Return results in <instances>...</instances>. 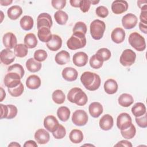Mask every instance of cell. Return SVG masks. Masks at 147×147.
Listing matches in <instances>:
<instances>
[{"label": "cell", "mask_w": 147, "mask_h": 147, "mask_svg": "<svg viewBox=\"0 0 147 147\" xmlns=\"http://www.w3.org/2000/svg\"><path fill=\"white\" fill-rule=\"evenodd\" d=\"M80 81L84 87L89 91L98 90L101 82L100 76L98 74L90 71H86L82 74Z\"/></svg>", "instance_id": "obj_1"}, {"label": "cell", "mask_w": 147, "mask_h": 147, "mask_svg": "<svg viewBox=\"0 0 147 147\" xmlns=\"http://www.w3.org/2000/svg\"><path fill=\"white\" fill-rule=\"evenodd\" d=\"M67 99L70 102L75 103L78 106L85 105L88 100L86 94L78 87L72 88L69 91L67 94Z\"/></svg>", "instance_id": "obj_2"}, {"label": "cell", "mask_w": 147, "mask_h": 147, "mask_svg": "<svg viewBox=\"0 0 147 147\" xmlns=\"http://www.w3.org/2000/svg\"><path fill=\"white\" fill-rule=\"evenodd\" d=\"M86 45L85 34L80 33H73L67 41V47L71 50H76L84 47Z\"/></svg>", "instance_id": "obj_3"}, {"label": "cell", "mask_w": 147, "mask_h": 147, "mask_svg": "<svg viewBox=\"0 0 147 147\" xmlns=\"http://www.w3.org/2000/svg\"><path fill=\"white\" fill-rule=\"evenodd\" d=\"M90 34L92 37L96 40L102 38L105 29V23L100 20H95L90 24Z\"/></svg>", "instance_id": "obj_4"}, {"label": "cell", "mask_w": 147, "mask_h": 147, "mask_svg": "<svg viewBox=\"0 0 147 147\" xmlns=\"http://www.w3.org/2000/svg\"><path fill=\"white\" fill-rule=\"evenodd\" d=\"M129 43L136 51L141 52L146 48V42L144 37L137 32L131 33L128 38Z\"/></svg>", "instance_id": "obj_5"}, {"label": "cell", "mask_w": 147, "mask_h": 147, "mask_svg": "<svg viewBox=\"0 0 147 147\" xmlns=\"http://www.w3.org/2000/svg\"><path fill=\"white\" fill-rule=\"evenodd\" d=\"M136 54L130 49L124 50L119 59L120 63L124 67H130L136 61Z\"/></svg>", "instance_id": "obj_6"}, {"label": "cell", "mask_w": 147, "mask_h": 147, "mask_svg": "<svg viewBox=\"0 0 147 147\" xmlns=\"http://www.w3.org/2000/svg\"><path fill=\"white\" fill-rule=\"evenodd\" d=\"M1 106V119H13L17 114L18 110L16 106L13 105H5L3 104L0 105Z\"/></svg>", "instance_id": "obj_7"}, {"label": "cell", "mask_w": 147, "mask_h": 147, "mask_svg": "<svg viewBox=\"0 0 147 147\" xmlns=\"http://www.w3.org/2000/svg\"><path fill=\"white\" fill-rule=\"evenodd\" d=\"M88 117L87 113L83 110H77L74 112L72 121L76 126H84L88 122Z\"/></svg>", "instance_id": "obj_8"}, {"label": "cell", "mask_w": 147, "mask_h": 147, "mask_svg": "<svg viewBox=\"0 0 147 147\" xmlns=\"http://www.w3.org/2000/svg\"><path fill=\"white\" fill-rule=\"evenodd\" d=\"M21 79L19 75L14 72H7L5 76L3 82L7 88H13L21 83Z\"/></svg>", "instance_id": "obj_9"}, {"label": "cell", "mask_w": 147, "mask_h": 147, "mask_svg": "<svg viewBox=\"0 0 147 147\" xmlns=\"http://www.w3.org/2000/svg\"><path fill=\"white\" fill-rule=\"evenodd\" d=\"M131 123V118L130 115L126 113H122L117 117V126L121 130L128 128Z\"/></svg>", "instance_id": "obj_10"}, {"label": "cell", "mask_w": 147, "mask_h": 147, "mask_svg": "<svg viewBox=\"0 0 147 147\" xmlns=\"http://www.w3.org/2000/svg\"><path fill=\"white\" fill-rule=\"evenodd\" d=\"M53 24L51 16L47 13H42L38 15L37 19V27L39 29L42 27H47L49 29Z\"/></svg>", "instance_id": "obj_11"}, {"label": "cell", "mask_w": 147, "mask_h": 147, "mask_svg": "<svg viewBox=\"0 0 147 147\" xmlns=\"http://www.w3.org/2000/svg\"><path fill=\"white\" fill-rule=\"evenodd\" d=\"M137 16L132 13H127L122 18V26L126 29H131L134 28L137 24Z\"/></svg>", "instance_id": "obj_12"}, {"label": "cell", "mask_w": 147, "mask_h": 147, "mask_svg": "<svg viewBox=\"0 0 147 147\" xmlns=\"http://www.w3.org/2000/svg\"><path fill=\"white\" fill-rule=\"evenodd\" d=\"M59 125L58 121L53 115H48L44 119V127L51 133L54 132L58 128Z\"/></svg>", "instance_id": "obj_13"}, {"label": "cell", "mask_w": 147, "mask_h": 147, "mask_svg": "<svg viewBox=\"0 0 147 147\" xmlns=\"http://www.w3.org/2000/svg\"><path fill=\"white\" fill-rule=\"evenodd\" d=\"M128 3L126 1L116 0L111 4V10L115 14H120L127 11Z\"/></svg>", "instance_id": "obj_14"}, {"label": "cell", "mask_w": 147, "mask_h": 147, "mask_svg": "<svg viewBox=\"0 0 147 147\" xmlns=\"http://www.w3.org/2000/svg\"><path fill=\"white\" fill-rule=\"evenodd\" d=\"M3 44L7 49H12L17 45V40L16 35L11 32H7L5 33L2 38Z\"/></svg>", "instance_id": "obj_15"}, {"label": "cell", "mask_w": 147, "mask_h": 147, "mask_svg": "<svg viewBox=\"0 0 147 147\" xmlns=\"http://www.w3.org/2000/svg\"><path fill=\"white\" fill-rule=\"evenodd\" d=\"M1 61L5 64L9 65L13 63L16 58L14 53L10 49H4L1 51L0 53Z\"/></svg>", "instance_id": "obj_16"}, {"label": "cell", "mask_w": 147, "mask_h": 147, "mask_svg": "<svg viewBox=\"0 0 147 147\" xmlns=\"http://www.w3.org/2000/svg\"><path fill=\"white\" fill-rule=\"evenodd\" d=\"M47 48L52 51H58L62 45V39L57 34H52L51 39L46 43Z\"/></svg>", "instance_id": "obj_17"}, {"label": "cell", "mask_w": 147, "mask_h": 147, "mask_svg": "<svg viewBox=\"0 0 147 147\" xmlns=\"http://www.w3.org/2000/svg\"><path fill=\"white\" fill-rule=\"evenodd\" d=\"M34 139L39 144H45L49 142L50 135L46 130L39 129L34 134Z\"/></svg>", "instance_id": "obj_18"}, {"label": "cell", "mask_w": 147, "mask_h": 147, "mask_svg": "<svg viewBox=\"0 0 147 147\" xmlns=\"http://www.w3.org/2000/svg\"><path fill=\"white\" fill-rule=\"evenodd\" d=\"M73 63L77 67H83L88 61V56L83 52H78L74 54L72 58Z\"/></svg>", "instance_id": "obj_19"}, {"label": "cell", "mask_w": 147, "mask_h": 147, "mask_svg": "<svg viewBox=\"0 0 147 147\" xmlns=\"http://www.w3.org/2000/svg\"><path fill=\"white\" fill-rule=\"evenodd\" d=\"M99 124L102 130L105 131L109 130L113 126L114 120L111 115L110 114H105L100 119Z\"/></svg>", "instance_id": "obj_20"}, {"label": "cell", "mask_w": 147, "mask_h": 147, "mask_svg": "<svg viewBox=\"0 0 147 147\" xmlns=\"http://www.w3.org/2000/svg\"><path fill=\"white\" fill-rule=\"evenodd\" d=\"M62 76L67 81L73 82L76 80L78 73L76 69L72 67H65L62 71Z\"/></svg>", "instance_id": "obj_21"}, {"label": "cell", "mask_w": 147, "mask_h": 147, "mask_svg": "<svg viewBox=\"0 0 147 147\" xmlns=\"http://www.w3.org/2000/svg\"><path fill=\"white\" fill-rule=\"evenodd\" d=\"M125 32L121 28H116L111 32V38L112 41L117 44L122 43L125 38Z\"/></svg>", "instance_id": "obj_22"}, {"label": "cell", "mask_w": 147, "mask_h": 147, "mask_svg": "<svg viewBox=\"0 0 147 147\" xmlns=\"http://www.w3.org/2000/svg\"><path fill=\"white\" fill-rule=\"evenodd\" d=\"M88 111L91 117L94 118H98L102 114L103 109L102 105L100 103L94 102L89 105Z\"/></svg>", "instance_id": "obj_23"}, {"label": "cell", "mask_w": 147, "mask_h": 147, "mask_svg": "<svg viewBox=\"0 0 147 147\" xmlns=\"http://www.w3.org/2000/svg\"><path fill=\"white\" fill-rule=\"evenodd\" d=\"M26 86L28 88L31 90L37 89L41 86V79L37 75H30L26 79Z\"/></svg>", "instance_id": "obj_24"}, {"label": "cell", "mask_w": 147, "mask_h": 147, "mask_svg": "<svg viewBox=\"0 0 147 147\" xmlns=\"http://www.w3.org/2000/svg\"><path fill=\"white\" fill-rule=\"evenodd\" d=\"M104 90L105 92L108 94H115L118 88L117 82L113 79H107L104 83Z\"/></svg>", "instance_id": "obj_25"}, {"label": "cell", "mask_w": 147, "mask_h": 147, "mask_svg": "<svg viewBox=\"0 0 147 147\" xmlns=\"http://www.w3.org/2000/svg\"><path fill=\"white\" fill-rule=\"evenodd\" d=\"M52 34L49 28L47 27H42L38 29L37 36L39 40L43 42H48L52 38Z\"/></svg>", "instance_id": "obj_26"}, {"label": "cell", "mask_w": 147, "mask_h": 147, "mask_svg": "<svg viewBox=\"0 0 147 147\" xmlns=\"http://www.w3.org/2000/svg\"><path fill=\"white\" fill-rule=\"evenodd\" d=\"M55 60L57 64L65 65L70 60L69 53L66 51H61L56 55Z\"/></svg>", "instance_id": "obj_27"}, {"label": "cell", "mask_w": 147, "mask_h": 147, "mask_svg": "<svg viewBox=\"0 0 147 147\" xmlns=\"http://www.w3.org/2000/svg\"><path fill=\"white\" fill-rule=\"evenodd\" d=\"M22 13V8L18 5H14L9 7L7 10V14L8 17L12 20L18 19Z\"/></svg>", "instance_id": "obj_28"}, {"label": "cell", "mask_w": 147, "mask_h": 147, "mask_svg": "<svg viewBox=\"0 0 147 147\" xmlns=\"http://www.w3.org/2000/svg\"><path fill=\"white\" fill-rule=\"evenodd\" d=\"M118 101L120 106L124 107H127L133 103L134 99L130 94L123 93L119 96Z\"/></svg>", "instance_id": "obj_29"}, {"label": "cell", "mask_w": 147, "mask_h": 147, "mask_svg": "<svg viewBox=\"0 0 147 147\" xmlns=\"http://www.w3.org/2000/svg\"><path fill=\"white\" fill-rule=\"evenodd\" d=\"M42 64L33 58H29L26 62V67L31 72H37L41 68Z\"/></svg>", "instance_id": "obj_30"}, {"label": "cell", "mask_w": 147, "mask_h": 147, "mask_svg": "<svg viewBox=\"0 0 147 147\" xmlns=\"http://www.w3.org/2000/svg\"><path fill=\"white\" fill-rule=\"evenodd\" d=\"M21 28L26 31L30 30L32 29L34 25V21L32 17L29 16H24L20 21Z\"/></svg>", "instance_id": "obj_31"}, {"label": "cell", "mask_w": 147, "mask_h": 147, "mask_svg": "<svg viewBox=\"0 0 147 147\" xmlns=\"http://www.w3.org/2000/svg\"><path fill=\"white\" fill-rule=\"evenodd\" d=\"M69 138L72 143L79 144L83 140V134L79 129H73L69 133Z\"/></svg>", "instance_id": "obj_32"}, {"label": "cell", "mask_w": 147, "mask_h": 147, "mask_svg": "<svg viewBox=\"0 0 147 147\" xmlns=\"http://www.w3.org/2000/svg\"><path fill=\"white\" fill-rule=\"evenodd\" d=\"M24 44L28 48L32 49L35 48L37 45V40L36 36L33 33H28L26 34L24 39Z\"/></svg>", "instance_id": "obj_33"}, {"label": "cell", "mask_w": 147, "mask_h": 147, "mask_svg": "<svg viewBox=\"0 0 147 147\" xmlns=\"http://www.w3.org/2000/svg\"><path fill=\"white\" fill-rule=\"evenodd\" d=\"M131 113L136 117H140L146 113L145 105L141 102H137L132 107Z\"/></svg>", "instance_id": "obj_34"}, {"label": "cell", "mask_w": 147, "mask_h": 147, "mask_svg": "<svg viewBox=\"0 0 147 147\" xmlns=\"http://www.w3.org/2000/svg\"><path fill=\"white\" fill-rule=\"evenodd\" d=\"M70 110L66 106H61L57 110V115L59 119L63 122H66L69 118Z\"/></svg>", "instance_id": "obj_35"}, {"label": "cell", "mask_w": 147, "mask_h": 147, "mask_svg": "<svg viewBox=\"0 0 147 147\" xmlns=\"http://www.w3.org/2000/svg\"><path fill=\"white\" fill-rule=\"evenodd\" d=\"M14 53L17 57H24L28 53V48L25 44H18L14 47Z\"/></svg>", "instance_id": "obj_36"}, {"label": "cell", "mask_w": 147, "mask_h": 147, "mask_svg": "<svg viewBox=\"0 0 147 147\" xmlns=\"http://www.w3.org/2000/svg\"><path fill=\"white\" fill-rule=\"evenodd\" d=\"M54 18L56 22L59 25H65L68 20V14L63 10H58L55 12Z\"/></svg>", "instance_id": "obj_37"}, {"label": "cell", "mask_w": 147, "mask_h": 147, "mask_svg": "<svg viewBox=\"0 0 147 147\" xmlns=\"http://www.w3.org/2000/svg\"><path fill=\"white\" fill-rule=\"evenodd\" d=\"M52 98L53 102L59 105L63 103L65 99L64 93L60 90H56L54 91L52 93Z\"/></svg>", "instance_id": "obj_38"}, {"label": "cell", "mask_w": 147, "mask_h": 147, "mask_svg": "<svg viewBox=\"0 0 147 147\" xmlns=\"http://www.w3.org/2000/svg\"><path fill=\"white\" fill-rule=\"evenodd\" d=\"M122 136L126 139H131L133 138L136 133V129L133 124H131L128 128L121 130Z\"/></svg>", "instance_id": "obj_39"}, {"label": "cell", "mask_w": 147, "mask_h": 147, "mask_svg": "<svg viewBox=\"0 0 147 147\" xmlns=\"http://www.w3.org/2000/svg\"><path fill=\"white\" fill-rule=\"evenodd\" d=\"M7 72H14L20 75L21 78L22 79L24 75L25 71L23 67L20 64L16 63L13 65L9 66L7 68Z\"/></svg>", "instance_id": "obj_40"}, {"label": "cell", "mask_w": 147, "mask_h": 147, "mask_svg": "<svg viewBox=\"0 0 147 147\" xmlns=\"http://www.w3.org/2000/svg\"><path fill=\"white\" fill-rule=\"evenodd\" d=\"M9 93L14 97H18L22 95L24 90V87L22 82L17 86L13 88H7Z\"/></svg>", "instance_id": "obj_41"}, {"label": "cell", "mask_w": 147, "mask_h": 147, "mask_svg": "<svg viewBox=\"0 0 147 147\" xmlns=\"http://www.w3.org/2000/svg\"><path fill=\"white\" fill-rule=\"evenodd\" d=\"M95 55L99 57L103 61L108 60L111 57L110 51L106 48H102L98 50Z\"/></svg>", "instance_id": "obj_42"}, {"label": "cell", "mask_w": 147, "mask_h": 147, "mask_svg": "<svg viewBox=\"0 0 147 147\" xmlns=\"http://www.w3.org/2000/svg\"><path fill=\"white\" fill-rule=\"evenodd\" d=\"M103 61L95 54L92 56L90 59V65L94 69H99L103 65Z\"/></svg>", "instance_id": "obj_43"}, {"label": "cell", "mask_w": 147, "mask_h": 147, "mask_svg": "<svg viewBox=\"0 0 147 147\" xmlns=\"http://www.w3.org/2000/svg\"><path fill=\"white\" fill-rule=\"evenodd\" d=\"M34 59L38 62L44 61L48 57L47 52L44 49H37L34 53Z\"/></svg>", "instance_id": "obj_44"}, {"label": "cell", "mask_w": 147, "mask_h": 147, "mask_svg": "<svg viewBox=\"0 0 147 147\" xmlns=\"http://www.w3.org/2000/svg\"><path fill=\"white\" fill-rule=\"evenodd\" d=\"M72 31H73V33H80L86 34L87 32V26L83 22H81V21L77 22L75 24L72 29Z\"/></svg>", "instance_id": "obj_45"}, {"label": "cell", "mask_w": 147, "mask_h": 147, "mask_svg": "<svg viewBox=\"0 0 147 147\" xmlns=\"http://www.w3.org/2000/svg\"><path fill=\"white\" fill-rule=\"evenodd\" d=\"M52 134L56 139H61L65 136L66 130L63 125H59L58 128L52 133Z\"/></svg>", "instance_id": "obj_46"}, {"label": "cell", "mask_w": 147, "mask_h": 147, "mask_svg": "<svg viewBox=\"0 0 147 147\" xmlns=\"http://www.w3.org/2000/svg\"><path fill=\"white\" fill-rule=\"evenodd\" d=\"M146 113L144 115L136 117V122L139 127L142 128H146L147 127V118H146Z\"/></svg>", "instance_id": "obj_47"}, {"label": "cell", "mask_w": 147, "mask_h": 147, "mask_svg": "<svg viewBox=\"0 0 147 147\" xmlns=\"http://www.w3.org/2000/svg\"><path fill=\"white\" fill-rule=\"evenodd\" d=\"M95 13L98 17L106 18L109 14V10L106 7L104 6H99L96 9Z\"/></svg>", "instance_id": "obj_48"}, {"label": "cell", "mask_w": 147, "mask_h": 147, "mask_svg": "<svg viewBox=\"0 0 147 147\" xmlns=\"http://www.w3.org/2000/svg\"><path fill=\"white\" fill-rule=\"evenodd\" d=\"M51 4L52 6L59 10L63 9L66 5L65 0H52L51 1Z\"/></svg>", "instance_id": "obj_49"}, {"label": "cell", "mask_w": 147, "mask_h": 147, "mask_svg": "<svg viewBox=\"0 0 147 147\" xmlns=\"http://www.w3.org/2000/svg\"><path fill=\"white\" fill-rule=\"evenodd\" d=\"M91 1L90 0H81L79 5L80 10L83 13L87 12L91 6Z\"/></svg>", "instance_id": "obj_50"}, {"label": "cell", "mask_w": 147, "mask_h": 147, "mask_svg": "<svg viewBox=\"0 0 147 147\" xmlns=\"http://www.w3.org/2000/svg\"><path fill=\"white\" fill-rule=\"evenodd\" d=\"M140 19L141 22L147 25V9L141 10L140 16Z\"/></svg>", "instance_id": "obj_51"}, {"label": "cell", "mask_w": 147, "mask_h": 147, "mask_svg": "<svg viewBox=\"0 0 147 147\" xmlns=\"http://www.w3.org/2000/svg\"><path fill=\"white\" fill-rule=\"evenodd\" d=\"M127 146V147H131L133 145L131 143L127 140H121L119 141L117 144L114 145V146Z\"/></svg>", "instance_id": "obj_52"}, {"label": "cell", "mask_w": 147, "mask_h": 147, "mask_svg": "<svg viewBox=\"0 0 147 147\" xmlns=\"http://www.w3.org/2000/svg\"><path fill=\"white\" fill-rule=\"evenodd\" d=\"M137 5L141 10L147 9V1H138Z\"/></svg>", "instance_id": "obj_53"}, {"label": "cell", "mask_w": 147, "mask_h": 147, "mask_svg": "<svg viewBox=\"0 0 147 147\" xmlns=\"http://www.w3.org/2000/svg\"><path fill=\"white\" fill-rule=\"evenodd\" d=\"M24 147H37V143L33 140H28L24 145Z\"/></svg>", "instance_id": "obj_54"}, {"label": "cell", "mask_w": 147, "mask_h": 147, "mask_svg": "<svg viewBox=\"0 0 147 147\" xmlns=\"http://www.w3.org/2000/svg\"><path fill=\"white\" fill-rule=\"evenodd\" d=\"M139 28L141 32H142L146 34L147 33V25L144 24L142 22H140L139 24Z\"/></svg>", "instance_id": "obj_55"}, {"label": "cell", "mask_w": 147, "mask_h": 147, "mask_svg": "<svg viewBox=\"0 0 147 147\" xmlns=\"http://www.w3.org/2000/svg\"><path fill=\"white\" fill-rule=\"evenodd\" d=\"M81 0H70L71 5L74 7H79V5Z\"/></svg>", "instance_id": "obj_56"}, {"label": "cell", "mask_w": 147, "mask_h": 147, "mask_svg": "<svg viewBox=\"0 0 147 147\" xmlns=\"http://www.w3.org/2000/svg\"><path fill=\"white\" fill-rule=\"evenodd\" d=\"M13 2V1H9V0H1L0 1V3L1 4V5L2 6H7L10 4H11Z\"/></svg>", "instance_id": "obj_57"}, {"label": "cell", "mask_w": 147, "mask_h": 147, "mask_svg": "<svg viewBox=\"0 0 147 147\" xmlns=\"http://www.w3.org/2000/svg\"><path fill=\"white\" fill-rule=\"evenodd\" d=\"M6 96V93L5 91H4V90L3 89L2 87H1V99H0V102H2L4 98H5Z\"/></svg>", "instance_id": "obj_58"}, {"label": "cell", "mask_w": 147, "mask_h": 147, "mask_svg": "<svg viewBox=\"0 0 147 147\" xmlns=\"http://www.w3.org/2000/svg\"><path fill=\"white\" fill-rule=\"evenodd\" d=\"M8 146H14V147H21V145L20 144H18V142H11L9 145Z\"/></svg>", "instance_id": "obj_59"}, {"label": "cell", "mask_w": 147, "mask_h": 147, "mask_svg": "<svg viewBox=\"0 0 147 147\" xmlns=\"http://www.w3.org/2000/svg\"><path fill=\"white\" fill-rule=\"evenodd\" d=\"M99 2V1H91V3H92V5H96L97 3H98Z\"/></svg>", "instance_id": "obj_60"}, {"label": "cell", "mask_w": 147, "mask_h": 147, "mask_svg": "<svg viewBox=\"0 0 147 147\" xmlns=\"http://www.w3.org/2000/svg\"><path fill=\"white\" fill-rule=\"evenodd\" d=\"M1 14H2V16H3V12H2V11H1ZM2 20H3V17H2V18H1V22H2Z\"/></svg>", "instance_id": "obj_61"}, {"label": "cell", "mask_w": 147, "mask_h": 147, "mask_svg": "<svg viewBox=\"0 0 147 147\" xmlns=\"http://www.w3.org/2000/svg\"><path fill=\"white\" fill-rule=\"evenodd\" d=\"M90 145V146H94V145H87V144H85V145Z\"/></svg>", "instance_id": "obj_62"}]
</instances>
